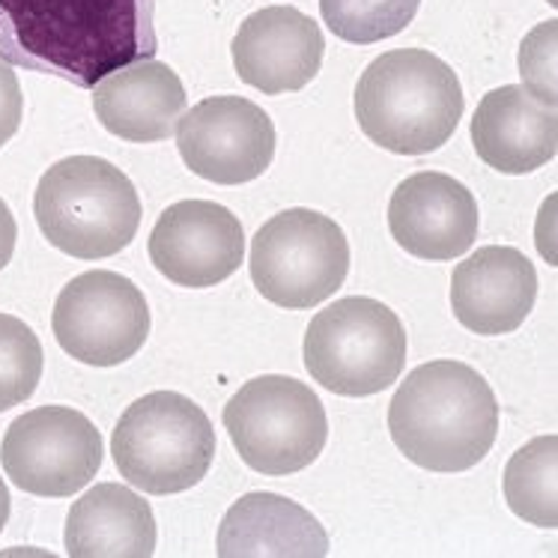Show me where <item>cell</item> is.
I'll use <instances>...</instances> for the list:
<instances>
[{
  "label": "cell",
  "instance_id": "cell-1",
  "mask_svg": "<svg viewBox=\"0 0 558 558\" xmlns=\"http://www.w3.org/2000/svg\"><path fill=\"white\" fill-rule=\"evenodd\" d=\"M156 0H0V60L90 90L156 58Z\"/></svg>",
  "mask_w": 558,
  "mask_h": 558
},
{
  "label": "cell",
  "instance_id": "cell-2",
  "mask_svg": "<svg viewBox=\"0 0 558 558\" xmlns=\"http://www.w3.org/2000/svg\"><path fill=\"white\" fill-rule=\"evenodd\" d=\"M388 434L415 466L466 472L490 454L499 403L475 367L451 359L427 362L407 374L388 403Z\"/></svg>",
  "mask_w": 558,
  "mask_h": 558
},
{
  "label": "cell",
  "instance_id": "cell-3",
  "mask_svg": "<svg viewBox=\"0 0 558 558\" xmlns=\"http://www.w3.org/2000/svg\"><path fill=\"white\" fill-rule=\"evenodd\" d=\"M463 87L442 58L398 48L376 58L355 87V120L367 141L398 156L445 147L463 117Z\"/></svg>",
  "mask_w": 558,
  "mask_h": 558
},
{
  "label": "cell",
  "instance_id": "cell-4",
  "mask_svg": "<svg viewBox=\"0 0 558 558\" xmlns=\"http://www.w3.org/2000/svg\"><path fill=\"white\" fill-rule=\"evenodd\" d=\"M34 216L48 245L75 260H105L135 240L141 197L111 161L72 156L43 173L34 194Z\"/></svg>",
  "mask_w": 558,
  "mask_h": 558
},
{
  "label": "cell",
  "instance_id": "cell-5",
  "mask_svg": "<svg viewBox=\"0 0 558 558\" xmlns=\"http://www.w3.org/2000/svg\"><path fill=\"white\" fill-rule=\"evenodd\" d=\"M111 454L132 487L149 496H171L206 478L216 460V430L192 398L153 391L120 415Z\"/></svg>",
  "mask_w": 558,
  "mask_h": 558
},
{
  "label": "cell",
  "instance_id": "cell-6",
  "mask_svg": "<svg viewBox=\"0 0 558 558\" xmlns=\"http://www.w3.org/2000/svg\"><path fill=\"white\" fill-rule=\"evenodd\" d=\"M407 331L395 311L367 296L338 299L311 319L305 367L314 383L343 398H371L398 383Z\"/></svg>",
  "mask_w": 558,
  "mask_h": 558
},
{
  "label": "cell",
  "instance_id": "cell-7",
  "mask_svg": "<svg viewBox=\"0 0 558 558\" xmlns=\"http://www.w3.org/2000/svg\"><path fill=\"white\" fill-rule=\"evenodd\" d=\"M221 418L242 463L272 478L308 469L329 439L323 403L293 376L251 379L230 398Z\"/></svg>",
  "mask_w": 558,
  "mask_h": 558
},
{
  "label": "cell",
  "instance_id": "cell-8",
  "mask_svg": "<svg viewBox=\"0 0 558 558\" xmlns=\"http://www.w3.org/2000/svg\"><path fill=\"white\" fill-rule=\"evenodd\" d=\"M251 281L263 299L287 311L331 299L350 272V242L341 225L314 209H287L251 240Z\"/></svg>",
  "mask_w": 558,
  "mask_h": 558
},
{
  "label": "cell",
  "instance_id": "cell-9",
  "mask_svg": "<svg viewBox=\"0 0 558 558\" xmlns=\"http://www.w3.org/2000/svg\"><path fill=\"white\" fill-rule=\"evenodd\" d=\"M60 350L90 367H117L147 343L149 305L141 287L111 269H93L60 290L51 314Z\"/></svg>",
  "mask_w": 558,
  "mask_h": 558
},
{
  "label": "cell",
  "instance_id": "cell-10",
  "mask_svg": "<svg viewBox=\"0 0 558 558\" xmlns=\"http://www.w3.org/2000/svg\"><path fill=\"white\" fill-rule=\"evenodd\" d=\"M102 436L84 412L39 407L10 424L0 445L7 478L24 493L66 499L84 490L102 469Z\"/></svg>",
  "mask_w": 558,
  "mask_h": 558
},
{
  "label": "cell",
  "instance_id": "cell-11",
  "mask_svg": "<svg viewBox=\"0 0 558 558\" xmlns=\"http://www.w3.org/2000/svg\"><path fill=\"white\" fill-rule=\"evenodd\" d=\"M185 168L218 185H242L269 171L275 125L260 105L242 96H209L177 123Z\"/></svg>",
  "mask_w": 558,
  "mask_h": 558
},
{
  "label": "cell",
  "instance_id": "cell-12",
  "mask_svg": "<svg viewBox=\"0 0 558 558\" xmlns=\"http://www.w3.org/2000/svg\"><path fill=\"white\" fill-rule=\"evenodd\" d=\"M245 257V230L228 206L180 201L149 233V260L171 284L206 290L228 281Z\"/></svg>",
  "mask_w": 558,
  "mask_h": 558
},
{
  "label": "cell",
  "instance_id": "cell-13",
  "mask_svg": "<svg viewBox=\"0 0 558 558\" xmlns=\"http://www.w3.org/2000/svg\"><path fill=\"white\" fill-rule=\"evenodd\" d=\"M478 228L475 194L448 173H412L395 189L388 204L391 236L418 260H454L475 245Z\"/></svg>",
  "mask_w": 558,
  "mask_h": 558
},
{
  "label": "cell",
  "instance_id": "cell-14",
  "mask_svg": "<svg viewBox=\"0 0 558 558\" xmlns=\"http://www.w3.org/2000/svg\"><path fill=\"white\" fill-rule=\"evenodd\" d=\"M230 51L236 75L248 87L281 96L317 78L326 39L319 24L296 7H266L240 24Z\"/></svg>",
  "mask_w": 558,
  "mask_h": 558
},
{
  "label": "cell",
  "instance_id": "cell-15",
  "mask_svg": "<svg viewBox=\"0 0 558 558\" xmlns=\"http://www.w3.org/2000/svg\"><path fill=\"white\" fill-rule=\"evenodd\" d=\"M537 299L535 263L511 245H487L460 263L451 278V311L475 335H511Z\"/></svg>",
  "mask_w": 558,
  "mask_h": 558
},
{
  "label": "cell",
  "instance_id": "cell-16",
  "mask_svg": "<svg viewBox=\"0 0 558 558\" xmlns=\"http://www.w3.org/2000/svg\"><path fill=\"white\" fill-rule=\"evenodd\" d=\"M472 144L493 171L508 177L537 171L558 153L556 108L537 102L523 84H505L478 102Z\"/></svg>",
  "mask_w": 558,
  "mask_h": 558
},
{
  "label": "cell",
  "instance_id": "cell-17",
  "mask_svg": "<svg viewBox=\"0 0 558 558\" xmlns=\"http://www.w3.org/2000/svg\"><path fill=\"white\" fill-rule=\"evenodd\" d=\"M185 87L168 63L149 58L105 75L93 87L96 120L132 144H156L177 132L185 114Z\"/></svg>",
  "mask_w": 558,
  "mask_h": 558
},
{
  "label": "cell",
  "instance_id": "cell-18",
  "mask_svg": "<svg viewBox=\"0 0 558 558\" xmlns=\"http://www.w3.org/2000/svg\"><path fill=\"white\" fill-rule=\"evenodd\" d=\"M221 558H323L329 535L311 511L278 493H248L218 529Z\"/></svg>",
  "mask_w": 558,
  "mask_h": 558
},
{
  "label": "cell",
  "instance_id": "cell-19",
  "mask_svg": "<svg viewBox=\"0 0 558 558\" xmlns=\"http://www.w3.org/2000/svg\"><path fill=\"white\" fill-rule=\"evenodd\" d=\"M72 558H149L156 553V517L149 501L123 484H96L66 517Z\"/></svg>",
  "mask_w": 558,
  "mask_h": 558
},
{
  "label": "cell",
  "instance_id": "cell-20",
  "mask_svg": "<svg viewBox=\"0 0 558 558\" xmlns=\"http://www.w3.org/2000/svg\"><path fill=\"white\" fill-rule=\"evenodd\" d=\"M505 501L537 529L558 525V436H537L508 460Z\"/></svg>",
  "mask_w": 558,
  "mask_h": 558
},
{
  "label": "cell",
  "instance_id": "cell-21",
  "mask_svg": "<svg viewBox=\"0 0 558 558\" xmlns=\"http://www.w3.org/2000/svg\"><path fill=\"white\" fill-rule=\"evenodd\" d=\"M418 7L422 0H319V15L343 43L374 46L407 31Z\"/></svg>",
  "mask_w": 558,
  "mask_h": 558
},
{
  "label": "cell",
  "instance_id": "cell-22",
  "mask_svg": "<svg viewBox=\"0 0 558 558\" xmlns=\"http://www.w3.org/2000/svg\"><path fill=\"white\" fill-rule=\"evenodd\" d=\"M43 343L24 319L0 314V412L31 398L43 379Z\"/></svg>",
  "mask_w": 558,
  "mask_h": 558
},
{
  "label": "cell",
  "instance_id": "cell-23",
  "mask_svg": "<svg viewBox=\"0 0 558 558\" xmlns=\"http://www.w3.org/2000/svg\"><path fill=\"white\" fill-rule=\"evenodd\" d=\"M556 39H558V22L537 24L532 34L525 36L520 46V75H523V87L537 102L556 108Z\"/></svg>",
  "mask_w": 558,
  "mask_h": 558
},
{
  "label": "cell",
  "instance_id": "cell-24",
  "mask_svg": "<svg viewBox=\"0 0 558 558\" xmlns=\"http://www.w3.org/2000/svg\"><path fill=\"white\" fill-rule=\"evenodd\" d=\"M24 114V96L19 75L12 72L7 60H0V147L10 144V137L19 132Z\"/></svg>",
  "mask_w": 558,
  "mask_h": 558
},
{
  "label": "cell",
  "instance_id": "cell-25",
  "mask_svg": "<svg viewBox=\"0 0 558 558\" xmlns=\"http://www.w3.org/2000/svg\"><path fill=\"white\" fill-rule=\"evenodd\" d=\"M15 240H19V225H15V216L7 206V201H0V269L12 260L15 254Z\"/></svg>",
  "mask_w": 558,
  "mask_h": 558
},
{
  "label": "cell",
  "instance_id": "cell-26",
  "mask_svg": "<svg viewBox=\"0 0 558 558\" xmlns=\"http://www.w3.org/2000/svg\"><path fill=\"white\" fill-rule=\"evenodd\" d=\"M10 490H7V484H3V478H0V532L7 529V523H10Z\"/></svg>",
  "mask_w": 558,
  "mask_h": 558
}]
</instances>
